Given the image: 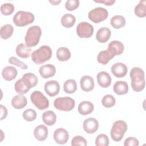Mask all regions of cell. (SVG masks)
<instances>
[{
    "label": "cell",
    "mask_w": 146,
    "mask_h": 146,
    "mask_svg": "<svg viewBox=\"0 0 146 146\" xmlns=\"http://www.w3.org/2000/svg\"><path fill=\"white\" fill-rule=\"evenodd\" d=\"M129 76L132 90L137 92L143 90L145 84L144 71L140 67H133L130 71Z\"/></svg>",
    "instance_id": "1"
},
{
    "label": "cell",
    "mask_w": 146,
    "mask_h": 146,
    "mask_svg": "<svg viewBox=\"0 0 146 146\" xmlns=\"http://www.w3.org/2000/svg\"><path fill=\"white\" fill-rule=\"evenodd\" d=\"M52 50L48 46L43 45L33 51L31 55V59L34 63L40 64L48 61L52 56Z\"/></svg>",
    "instance_id": "2"
},
{
    "label": "cell",
    "mask_w": 146,
    "mask_h": 146,
    "mask_svg": "<svg viewBox=\"0 0 146 146\" xmlns=\"http://www.w3.org/2000/svg\"><path fill=\"white\" fill-rule=\"evenodd\" d=\"M42 35V30L38 26L34 25L30 27L25 37L26 44L29 47L36 46L39 42Z\"/></svg>",
    "instance_id": "3"
},
{
    "label": "cell",
    "mask_w": 146,
    "mask_h": 146,
    "mask_svg": "<svg viewBox=\"0 0 146 146\" xmlns=\"http://www.w3.org/2000/svg\"><path fill=\"white\" fill-rule=\"evenodd\" d=\"M35 20L34 14L29 11H18L13 17L14 23L18 27H23L33 23Z\"/></svg>",
    "instance_id": "4"
},
{
    "label": "cell",
    "mask_w": 146,
    "mask_h": 146,
    "mask_svg": "<svg viewBox=\"0 0 146 146\" xmlns=\"http://www.w3.org/2000/svg\"><path fill=\"white\" fill-rule=\"evenodd\" d=\"M127 130V123L121 120L115 121L111 129V137L114 141H120Z\"/></svg>",
    "instance_id": "5"
},
{
    "label": "cell",
    "mask_w": 146,
    "mask_h": 146,
    "mask_svg": "<svg viewBox=\"0 0 146 146\" xmlns=\"http://www.w3.org/2000/svg\"><path fill=\"white\" fill-rule=\"evenodd\" d=\"M75 106V100L71 97H59L54 102V106L59 111H70L72 110Z\"/></svg>",
    "instance_id": "6"
},
{
    "label": "cell",
    "mask_w": 146,
    "mask_h": 146,
    "mask_svg": "<svg viewBox=\"0 0 146 146\" xmlns=\"http://www.w3.org/2000/svg\"><path fill=\"white\" fill-rule=\"evenodd\" d=\"M30 99L32 103L38 110H44L49 106L48 99L39 91H34L30 95Z\"/></svg>",
    "instance_id": "7"
},
{
    "label": "cell",
    "mask_w": 146,
    "mask_h": 146,
    "mask_svg": "<svg viewBox=\"0 0 146 146\" xmlns=\"http://www.w3.org/2000/svg\"><path fill=\"white\" fill-rule=\"evenodd\" d=\"M108 16V11L102 7H96L89 11L88 19L95 23H99L106 20Z\"/></svg>",
    "instance_id": "8"
},
{
    "label": "cell",
    "mask_w": 146,
    "mask_h": 146,
    "mask_svg": "<svg viewBox=\"0 0 146 146\" xmlns=\"http://www.w3.org/2000/svg\"><path fill=\"white\" fill-rule=\"evenodd\" d=\"M76 34L80 38H89L94 34V27L86 22H80L76 29Z\"/></svg>",
    "instance_id": "9"
},
{
    "label": "cell",
    "mask_w": 146,
    "mask_h": 146,
    "mask_svg": "<svg viewBox=\"0 0 146 146\" xmlns=\"http://www.w3.org/2000/svg\"><path fill=\"white\" fill-rule=\"evenodd\" d=\"M44 90L48 96L53 97L59 94L60 91V85L56 80H49L45 83Z\"/></svg>",
    "instance_id": "10"
},
{
    "label": "cell",
    "mask_w": 146,
    "mask_h": 146,
    "mask_svg": "<svg viewBox=\"0 0 146 146\" xmlns=\"http://www.w3.org/2000/svg\"><path fill=\"white\" fill-rule=\"evenodd\" d=\"M53 138L57 144H64L69 139V134L66 129L59 128L54 131Z\"/></svg>",
    "instance_id": "11"
},
{
    "label": "cell",
    "mask_w": 146,
    "mask_h": 146,
    "mask_svg": "<svg viewBox=\"0 0 146 146\" xmlns=\"http://www.w3.org/2000/svg\"><path fill=\"white\" fill-rule=\"evenodd\" d=\"M83 128L87 133H94L98 129L99 122L94 117H88L84 120Z\"/></svg>",
    "instance_id": "12"
},
{
    "label": "cell",
    "mask_w": 146,
    "mask_h": 146,
    "mask_svg": "<svg viewBox=\"0 0 146 146\" xmlns=\"http://www.w3.org/2000/svg\"><path fill=\"white\" fill-rule=\"evenodd\" d=\"M111 70V72L115 77L123 78L127 75L128 68L125 64L117 62L112 66Z\"/></svg>",
    "instance_id": "13"
},
{
    "label": "cell",
    "mask_w": 146,
    "mask_h": 146,
    "mask_svg": "<svg viewBox=\"0 0 146 146\" xmlns=\"http://www.w3.org/2000/svg\"><path fill=\"white\" fill-rule=\"evenodd\" d=\"M39 72L42 78L48 79L53 77L56 73L55 66L51 64H47L41 66L39 69Z\"/></svg>",
    "instance_id": "14"
},
{
    "label": "cell",
    "mask_w": 146,
    "mask_h": 146,
    "mask_svg": "<svg viewBox=\"0 0 146 146\" xmlns=\"http://www.w3.org/2000/svg\"><path fill=\"white\" fill-rule=\"evenodd\" d=\"M96 79L98 84L102 88L108 87L112 82L111 76L106 71L99 72L96 75Z\"/></svg>",
    "instance_id": "15"
},
{
    "label": "cell",
    "mask_w": 146,
    "mask_h": 146,
    "mask_svg": "<svg viewBox=\"0 0 146 146\" xmlns=\"http://www.w3.org/2000/svg\"><path fill=\"white\" fill-rule=\"evenodd\" d=\"M80 85L81 89L83 91L90 92L94 88V80L91 76L84 75L80 80Z\"/></svg>",
    "instance_id": "16"
},
{
    "label": "cell",
    "mask_w": 146,
    "mask_h": 146,
    "mask_svg": "<svg viewBox=\"0 0 146 146\" xmlns=\"http://www.w3.org/2000/svg\"><path fill=\"white\" fill-rule=\"evenodd\" d=\"M48 133L47 127L43 124L38 125L34 129V136L35 138L40 141H43L47 139Z\"/></svg>",
    "instance_id": "17"
},
{
    "label": "cell",
    "mask_w": 146,
    "mask_h": 146,
    "mask_svg": "<svg viewBox=\"0 0 146 146\" xmlns=\"http://www.w3.org/2000/svg\"><path fill=\"white\" fill-rule=\"evenodd\" d=\"M107 50L115 56L123 52L124 46V44L119 40H112L108 44Z\"/></svg>",
    "instance_id": "18"
},
{
    "label": "cell",
    "mask_w": 146,
    "mask_h": 146,
    "mask_svg": "<svg viewBox=\"0 0 146 146\" xmlns=\"http://www.w3.org/2000/svg\"><path fill=\"white\" fill-rule=\"evenodd\" d=\"M111 31L110 29L106 27L100 28L96 32V39L100 43H106L110 38Z\"/></svg>",
    "instance_id": "19"
},
{
    "label": "cell",
    "mask_w": 146,
    "mask_h": 146,
    "mask_svg": "<svg viewBox=\"0 0 146 146\" xmlns=\"http://www.w3.org/2000/svg\"><path fill=\"white\" fill-rule=\"evenodd\" d=\"M94 110V106L92 103L89 101H83L78 106V112L82 115H88L91 113Z\"/></svg>",
    "instance_id": "20"
},
{
    "label": "cell",
    "mask_w": 146,
    "mask_h": 146,
    "mask_svg": "<svg viewBox=\"0 0 146 146\" xmlns=\"http://www.w3.org/2000/svg\"><path fill=\"white\" fill-rule=\"evenodd\" d=\"M21 79L25 84V85L30 89L36 86L38 82V77L34 74L31 72H27L25 74L22 76Z\"/></svg>",
    "instance_id": "21"
},
{
    "label": "cell",
    "mask_w": 146,
    "mask_h": 146,
    "mask_svg": "<svg viewBox=\"0 0 146 146\" xmlns=\"http://www.w3.org/2000/svg\"><path fill=\"white\" fill-rule=\"evenodd\" d=\"M27 103V99L23 94L17 95L11 99V105L15 109H22L26 107Z\"/></svg>",
    "instance_id": "22"
},
{
    "label": "cell",
    "mask_w": 146,
    "mask_h": 146,
    "mask_svg": "<svg viewBox=\"0 0 146 146\" xmlns=\"http://www.w3.org/2000/svg\"><path fill=\"white\" fill-rule=\"evenodd\" d=\"M17 74V69L13 66H6L3 68L2 71V76L3 78L7 81L14 80L16 78Z\"/></svg>",
    "instance_id": "23"
},
{
    "label": "cell",
    "mask_w": 146,
    "mask_h": 146,
    "mask_svg": "<svg viewBox=\"0 0 146 146\" xmlns=\"http://www.w3.org/2000/svg\"><path fill=\"white\" fill-rule=\"evenodd\" d=\"M16 54L21 58H27L31 54V49L23 43H19L16 47Z\"/></svg>",
    "instance_id": "24"
},
{
    "label": "cell",
    "mask_w": 146,
    "mask_h": 146,
    "mask_svg": "<svg viewBox=\"0 0 146 146\" xmlns=\"http://www.w3.org/2000/svg\"><path fill=\"white\" fill-rule=\"evenodd\" d=\"M113 90L114 92L119 95H123L127 94L128 92V84L122 80L117 81L115 83L113 86Z\"/></svg>",
    "instance_id": "25"
},
{
    "label": "cell",
    "mask_w": 146,
    "mask_h": 146,
    "mask_svg": "<svg viewBox=\"0 0 146 146\" xmlns=\"http://www.w3.org/2000/svg\"><path fill=\"white\" fill-rule=\"evenodd\" d=\"M42 120L43 123L48 126L53 125L56 121V116L54 111L48 110L42 114Z\"/></svg>",
    "instance_id": "26"
},
{
    "label": "cell",
    "mask_w": 146,
    "mask_h": 146,
    "mask_svg": "<svg viewBox=\"0 0 146 146\" xmlns=\"http://www.w3.org/2000/svg\"><path fill=\"white\" fill-rule=\"evenodd\" d=\"M115 56L107 49L105 51H102L99 52L97 56V61L98 63L106 65Z\"/></svg>",
    "instance_id": "27"
},
{
    "label": "cell",
    "mask_w": 146,
    "mask_h": 146,
    "mask_svg": "<svg viewBox=\"0 0 146 146\" xmlns=\"http://www.w3.org/2000/svg\"><path fill=\"white\" fill-rule=\"evenodd\" d=\"M56 56L59 61L65 62L70 59L71 54L68 48L65 47H61L56 50Z\"/></svg>",
    "instance_id": "28"
},
{
    "label": "cell",
    "mask_w": 146,
    "mask_h": 146,
    "mask_svg": "<svg viewBox=\"0 0 146 146\" xmlns=\"http://www.w3.org/2000/svg\"><path fill=\"white\" fill-rule=\"evenodd\" d=\"M110 23L114 29H119L125 25L126 21L123 16L120 15H116L111 18Z\"/></svg>",
    "instance_id": "29"
},
{
    "label": "cell",
    "mask_w": 146,
    "mask_h": 146,
    "mask_svg": "<svg viewBox=\"0 0 146 146\" xmlns=\"http://www.w3.org/2000/svg\"><path fill=\"white\" fill-rule=\"evenodd\" d=\"M76 22V18L71 14H66L61 18V24L66 28L72 27Z\"/></svg>",
    "instance_id": "30"
},
{
    "label": "cell",
    "mask_w": 146,
    "mask_h": 146,
    "mask_svg": "<svg viewBox=\"0 0 146 146\" xmlns=\"http://www.w3.org/2000/svg\"><path fill=\"white\" fill-rule=\"evenodd\" d=\"M14 32V27L10 24H6L2 26L0 30L1 38L3 39H7L11 36Z\"/></svg>",
    "instance_id": "31"
},
{
    "label": "cell",
    "mask_w": 146,
    "mask_h": 146,
    "mask_svg": "<svg viewBox=\"0 0 146 146\" xmlns=\"http://www.w3.org/2000/svg\"><path fill=\"white\" fill-rule=\"evenodd\" d=\"M135 14L139 18H144L146 16V1H140L135 6L134 9Z\"/></svg>",
    "instance_id": "32"
},
{
    "label": "cell",
    "mask_w": 146,
    "mask_h": 146,
    "mask_svg": "<svg viewBox=\"0 0 146 146\" xmlns=\"http://www.w3.org/2000/svg\"><path fill=\"white\" fill-rule=\"evenodd\" d=\"M64 91L69 94L74 93L77 90V84L74 79H68L63 84Z\"/></svg>",
    "instance_id": "33"
},
{
    "label": "cell",
    "mask_w": 146,
    "mask_h": 146,
    "mask_svg": "<svg viewBox=\"0 0 146 146\" xmlns=\"http://www.w3.org/2000/svg\"><path fill=\"white\" fill-rule=\"evenodd\" d=\"M14 88L17 93L23 95L26 94L30 90V88L25 85L21 79L16 81L14 84Z\"/></svg>",
    "instance_id": "34"
},
{
    "label": "cell",
    "mask_w": 146,
    "mask_h": 146,
    "mask_svg": "<svg viewBox=\"0 0 146 146\" xmlns=\"http://www.w3.org/2000/svg\"><path fill=\"white\" fill-rule=\"evenodd\" d=\"M116 100L112 95L107 94L104 95L102 99V105L106 108H111L115 104Z\"/></svg>",
    "instance_id": "35"
},
{
    "label": "cell",
    "mask_w": 146,
    "mask_h": 146,
    "mask_svg": "<svg viewBox=\"0 0 146 146\" xmlns=\"http://www.w3.org/2000/svg\"><path fill=\"white\" fill-rule=\"evenodd\" d=\"M37 113L36 111L31 108L26 110L22 113L23 118L27 121H33L36 118Z\"/></svg>",
    "instance_id": "36"
},
{
    "label": "cell",
    "mask_w": 146,
    "mask_h": 146,
    "mask_svg": "<svg viewBox=\"0 0 146 146\" xmlns=\"http://www.w3.org/2000/svg\"><path fill=\"white\" fill-rule=\"evenodd\" d=\"M15 7L14 5L11 3H5L1 5L0 7L1 13L3 15H11L14 11Z\"/></svg>",
    "instance_id": "37"
},
{
    "label": "cell",
    "mask_w": 146,
    "mask_h": 146,
    "mask_svg": "<svg viewBox=\"0 0 146 146\" xmlns=\"http://www.w3.org/2000/svg\"><path fill=\"white\" fill-rule=\"evenodd\" d=\"M95 144L96 146H108L109 145V139L107 135L104 133L97 136Z\"/></svg>",
    "instance_id": "38"
},
{
    "label": "cell",
    "mask_w": 146,
    "mask_h": 146,
    "mask_svg": "<svg viewBox=\"0 0 146 146\" xmlns=\"http://www.w3.org/2000/svg\"><path fill=\"white\" fill-rule=\"evenodd\" d=\"M8 62L10 64L17 66L20 67L22 70H26L28 68V66L25 63L18 60L15 56H11L9 59Z\"/></svg>",
    "instance_id": "39"
},
{
    "label": "cell",
    "mask_w": 146,
    "mask_h": 146,
    "mask_svg": "<svg viewBox=\"0 0 146 146\" xmlns=\"http://www.w3.org/2000/svg\"><path fill=\"white\" fill-rule=\"evenodd\" d=\"M87 145V143L86 140L82 136L77 135L74 136L71 140V145H82L86 146Z\"/></svg>",
    "instance_id": "40"
},
{
    "label": "cell",
    "mask_w": 146,
    "mask_h": 146,
    "mask_svg": "<svg viewBox=\"0 0 146 146\" xmlns=\"http://www.w3.org/2000/svg\"><path fill=\"white\" fill-rule=\"evenodd\" d=\"M79 0H67L65 3V8L68 11H73L76 10L79 6Z\"/></svg>",
    "instance_id": "41"
},
{
    "label": "cell",
    "mask_w": 146,
    "mask_h": 146,
    "mask_svg": "<svg viewBox=\"0 0 146 146\" xmlns=\"http://www.w3.org/2000/svg\"><path fill=\"white\" fill-rule=\"evenodd\" d=\"M139 145V140L134 137H128L124 140V146H138Z\"/></svg>",
    "instance_id": "42"
},
{
    "label": "cell",
    "mask_w": 146,
    "mask_h": 146,
    "mask_svg": "<svg viewBox=\"0 0 146 146\" xmlns=\"http://www.w3.org/2000/svg\"><path fill=\"white\" fill-rule=\"evenodd\" d=\"M0 108H1V120H2L3 119H5L6 116H7V113H8V111H7V109L6 107L3 106L2 104L0 105Z\"/></svg>",
    "instance_id": "43"
},
{
    "label": "cell",
    "mask_w": 146,
    "mask_h": 146,
    "mask_svg": "<svg viewBox=\"0 0 146 146\" xmlns=\"http://www.w3.org/2000/svg\"><path fill=\"white\" fill-rule=\"evenodd\" d=\"M96 3H103L107 6H111L113 5L115 2V0H102V1H94Z\"/></svg>",
    "instance_id": "44"
},
{
    "label": "cell",
    "mask_w": 146,
    "mask_h": 146,
    "mask_svg": "<svg viewBox=\"0 0 146 146\" xmlns=\"http://www.w3.org/2000/svg\"><path fill=\"white\" fill-rule=\"evenodd\" d=\"M50 3H51L53 5H58L59 3L61 2V1H48Z\"/></svg>",
    "instance_id": "45"
}]
</instances>
